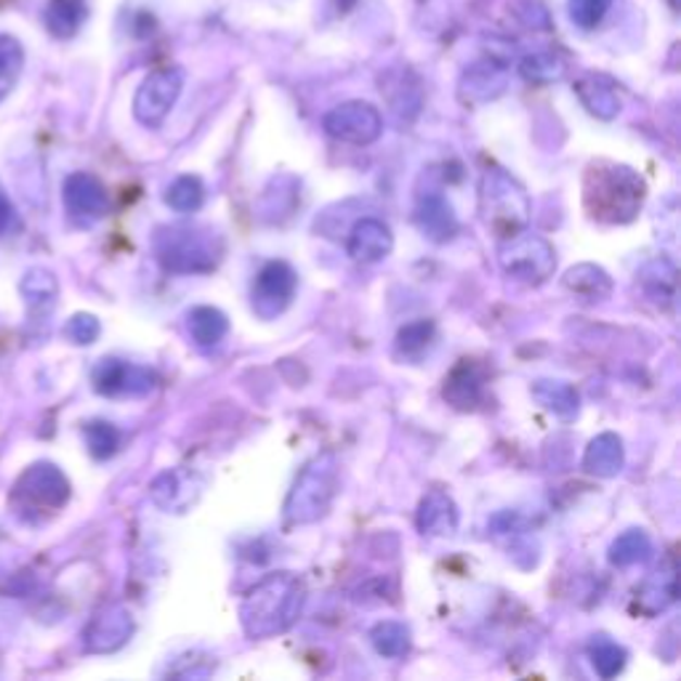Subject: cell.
Wrapping results in <instances>:
<instances>
[{"label": "cell", "instance_id": "obj_5", "mask_svg": "<svg viewBox=\"0 0 681 681\" xmlns=\"http://www.w3.org/2000/svg\"><path fill=\"white\" fill-rule=\"evenodd\" d=\"M155 256L166 272L203 274L219 264L221 240L200 229H160L155 237Z\"/></svg>", "mask_w": 681, "mask_h": 681}, {"label": "cell", "instance_id": "obj_9", "mask_svg": "<svg viewBox=\"0 0 681 681\" xmlns=\"http://www.w3.org/2000/svg\"><path fill=\"white\" fill-rule=\"evenodd\" d=\"M327 137L338 139V142L365 146L373 144L384 131V120L381 113L368 102H344L333 107L322 120Z\"/></svg>", "mask_w": 681, "mask_h": 681}, {"label": "cell", "instance_id": "obj_19", "mask_svg": "<svg viewBox=\"0 0 681 681\" xmlns=\"http://www.w3.org/2000/svg\"><path fill=\"white\" fill-rule=\"evenodd\" d=\"M415 224L426 234L432 243H448L458 234V219L453 214V205L448 203L439 192L421 197L415 208Z\"/></svg>", "mask_w": 681, "mask_h": 681}, {"label": "cell", "instance_id": "obj_36", "mask_svg": "<svg viewBox=\"0 0 681 681\" xmlns=\"http://www.w3.org/2000/svg\"><path fill=\"white\" fill-rule=\"evenodd\" d=\"M22 293L29 304H51L59 293V283L51 272L46 269H33L22 280Z\"/></svg>", "mask_w": 681, "mask_h": 681}, {"label": "cell", "instance_id": "obj_25", "mask_svg": "<svg viewBox=\"0 0 681 681\" xmlns=\"http://www.w3.org/2000/svg\"><path fill=\"white\" fill-rule=\"evenodd\" d=\"M532 399L543 404L549 413H554L562 421H575L580 410V397L573 386L565 381H538L532 384Z\"/></svg>", "mask_w": 681, "mask_h": 681}, {"label": "cell", "instance_id": "obj_11", "mask_svg": "<svg viewBox=\"0 0 681 681\" xmlns=\"http://www.w3.org/2000/svg\"><path fill=\"white\" fill-rule=\"evenodd\" d=\"M64 208H67L69 219L78 227L97 224L110 210L107 187L93 174L78 170V174L67 176V181H64Z\"/></svg>", "mask_w": 681, "mask_h": 681}, {"label": "cell", "instance_id": "obj_8", "mask_svg": "<svg viewBox=\"0 0 681 681\" xmlns=\"http://www.w3.org/2000/svg\"><path fill=\"white\" fill-rule=\"evenodd\" d=\"M69 483L54 463H35L14 485V501L25 509L56 511L67 503Z\"/></svg>", "mask_w": 681, "mask_h": 681}, {"label": "cell", "instance_id": "obj_38", "mask_svg": "<svg viewBox=\"0 0 681 681\" xmlns=\"http://www.w3.org/2000/svg\"><path fill=\"white\" fill-rule=\"evenodd\" d=\"M99 320L91 314H75L73 320L67 322V336L69 340H75V344L86 346V344H93V340L99 338Z\"/></svg>", "mask_w": 681, "mask_h": 681}, {"label": "cell", "instance_id": "obj_2", "mask_svg": "<svg viewBox=\"0 0 681 681\" xmlns=\"http://www.w3.org/2000/svg\"><path fill=\"white\" fill-rule=\"evenodd\" d=\"M647 187L637 170L615 163H596L586 170L583 203L602 224H631L644 205Z\"/></svg>", "mask_w": 681, "mask_h": 681}, {"label": "cell", "instance_id": "obj_12", "mask_svg": "<svg viewBox=\"0 0 681 681\" xmlns=\"http://www.w3.org/2000/svg\"><path fill=\"white\" fill-rule=\"evenodd\" d=\"M157 386L155 370L123 360H102L93 370V389L104 397H144Z\"/></svg>", "mask_w": 681, "mask_h": 681}, {"label": "cell", "instance_id": "obj_18", "mask_svg": "<svg viewBox=\"0 0 681 681\" xmlns=\"http://www.w3.org/2000/svg\"><path fill=\"white\" fill-rule=\"evenodd\" d=\"M506 67L496 59H485V62L472 64L466 75L461 78V97L466 102H490V99L501 97L506 88Z\"/></svg>", "mask_w": 681, "mask_h": 681}, {"label": "cell", "instance_id": "obj_22", "mask_svg": "<svg viewBox=\"0 0 681 681\" xmlns=\"http://www.w3.org/2000/svg\"><path fill=\"white\" fill-rule=\"evenodd\" d=\"M575 93L580 97L583 107L591 115H596L599 120H613L620 113L618 88L613 86V80L604 78V75H583L575 83Z\"/></svg>", "mask_w": 681, "mask_h": 681}, {"label": "cell", "instance_id": "obj_32", "mask_svg": "<svg viewBox=\"0 0 681 681\" xmlns=\"http://www.w3.org/2000/svg\"><path fill=\"white\" fill-rule=\"evenodd\" d=\"M22 67H25V51H22L20 40L11 35H0V102L14 91Z\"/></svg>", "mask_w": 681, "mask_h": 681}, {"label": "cell", "instance_id": "obj_30", "mask_svg": "<svg viewBox=\"0 0 681 681\" xmlns=\"http://www.w3.org/2000/svg\"><path fill=\"white\" fill-rule=\"evenodd\" d=\"M375 653L384 657H402L410 650V628L399 620H384L370 631Z\"/></svg>", "mask_w": 681, "mask_h": 681}, {"label": "cell", "instance_id": "obj_3", "mask_svg": "<svg viewBox=\"0 0 681 681\" xmlns=\"http://www.w3.org/2000/svg\"><path fill=\"white\" fill-rule=\"evenodd\" d=\"M479 210L487 229L501 240H511L530 224V197L525 187L501 168L487 170L479 184Z\"/></svg>", "mask_w": 681, "mask_h": 681}, {"label": "cell", "instance_id": "obj_33", "mask_svg": "<svg viewBox=\"0 0 681 681\" xmlns=\"http://www.w3.org/2000/svg\"><path fill=\"white\" fill-rule=\"evenodd\" d=\"M589 657H591V663H594V671L602 679L618 677V673L626 668V660H628L626 650L607 637H599L596 642H591Z\"/></svg>", "mask_w": 681, "mask_h": 681}, {"label": "cell", "instance_id": "obj_6", "mask_svg": "<svg viewBox=\"0 0 681 681\" xmlns=\"http://www.w3.org/2000/svg\"><path fill=\"white\" fill-rule=\"evenodd\" d=\"M498 258H501V269L506 272V278L522 285H543L556 269L554 248L543 237L527 232L503 240Z\"/></svg>", "mask_w": 681, "mask_h": 681}, {"label": "cell", "instance_id": "obj_27", "mask_svg": "<svg viewBox=\"0 0 681 681\" xmlns=\"http://www.w3.org/2000/svg\"><path fill=\"white\" fill-rule=\"evenodd\" d=\"M642 285L653 301L671 307L673 298H677V269L666 258H657L642 269Z\"/></svg>", "mask_w": 681, "mask_h": 681}, {"label": "cell", "instance_id": "obj_39", "mask_svg": "<svg viewBox=\"0 0 681 681\" xmlns=\"http://www.w3.org/2000/svg\"><path fill=\"white\" fill-rule=\"evenodd\" d=\"M522 3H525L527 9H519V5L514 3L516 9L514 14L519 16L527 27H549V11H545V5L540 3V0H522Z\"/></svg>", "mask_w": 681, "mask_h": 681}, {"label": "cell", "instance_id": "obj_24", "mask_svg": "<svg viewBox=\"0 0 681 681\" xmlns=\"http://www.w3.org/2000/svg\"><path fill=\"white\" fill-rule=\"evenodd\" d=\"M187 327H190V338L197 349L210 351L227 338L229 320L224 312L214 307H195L187 317Z\"/></svg>", "mask_w": 681, "mask_h": 681}, {"label": "cell", "instance_id": "obj_7", "mask_svg": "<svg viewBox=\"0 0 681 681\" xmlns=\"http://www.w3.org/2000/svg\"><path fill=\"white\" fill-rule=\"evenodd\" d=\"M181 88H184V73L176 67L157 69L139 86L137 99H133V115L146 128L163 126V120L170 115L174 104L179 102Z\"/></svg>", "mask_w": 681, "mask_h": 681}, {"label": "cell", "instance_id": "obj_17", "mask_svg": "<svg viewBox=\"0 0 681 681\" xmlns=\"http://www.w3.org/2000/svg\"><path fill=\"white\" fill-rule=\"evenodd\" d=\"M415 525H419L421 536H428V538L453 536V532L458 530V509H455L453 498H450L445 490L426 492L424 501H421V506H419Z\"/></svg>", "mask_w": 681, "mask_h": 681}, {"label": "cell", "instance_id": "obj_34", "mask_svg": "<svg viewBox=\"0 0 681 681\" xmlns=\"http://www.w3.org/2000/svg\"><path fill=\"white\" fill-rule=\"evenodd\" d=\"M83 437L91 455L99 458V461H107V458H113L117 453V448H120V432H117L113 424H107V421H93V424H88L83 428Z\"/></svg>", "mask_w": 681, "mask_h": 681}, {"label": "cell", "instance_id": "obj_26", "mask_svg": "<svg viewBox=\"0 0 681 681\" xmlns=\"http://www.w3.org/2000/svg\"><path fill=\"white\" fill-rule=\"evenodd\" d=\"M88 16L86 0H51L46 9V27L56 38H73Z\"/></svg>", "mask_w": 681, "mask_h": 681}, {"label": "cell", "instance_id": "obj_23", "mask_svg": "<svg viewBox=\"0 0 681 681\" xmlns=\"http://www.w3.org/2000/svg\"><path fill=\"white\" fill-rule=\"evenodd\" d=\"M562 285H565L575 298H580V301L586 304L604 301V298H609V293H613V280H609V274L604 272L602 267H596V264H578V267H573L565 274V280H562Z\"/></svg>", "mask_w": 681, "mask_h": 681}, {"label": "cell", "instance_id": "obj_1", "mask_svg": "<svg viewBox=\"0 0 681 681\" xmlns=\"http://www.w3.org/2000/svg\"><path fill=\"white\" fill-rule=\"evenodd\" d=\"M307 589L304 580L293 573L267 575L261 583L248 591L240 607L245 633L250 639H272L291 631L301 618Z\"/></svg>", "mask_w": 681, "mask_h": 681}, {"label": "cell", "instance_id": "obj_20", "mask_svg": "<svg viewBox=\"0 0 681 681\" xmlns=\"http://www.w3.org/2000/svg\"><path fill=\"white\" fill-rule=\"evenodd\" d=\"M679 596V583H677V567L668 565L666 569H657L655 575H650L642 586L637 589V599H633V609H639L642 615H660L663 609L671 607Z\"/></svg>", "mask_w": 681, "mask_h": 681}, {"label": "cell", "instance_id": "obj_10", "mask_svg": "<svg viewBox=\"0 0 681 681\" xmlns=\"http://www.w3.org/2000/svg\"><path fill=\"white\" fill-rule=\"evenodd\" d=\"M298 278L293 272L291 264L285 261H269L267 267L258 272L254 280V291H250V304H254V312L261 320H274L278 314H283L291 307L293 296H296Z\"/></svg>", "mask_w": 681, "mask_h": 681}, {"label": "cell", "instance_id": "obj_13", "mask_svg": "<svg viewBox=\"0 0 681 681\" xmlns=\"http://www.w3.org/2000/svg\"><path fill=\"white\" fill-rule=\"evenodd\" d=\"M200 492H203V479L190 468H168L157 474L155 483L150 485L152 501L168 514H184L190 506H195Z\"/></svg>", "mask_w": 681, "mask_h": 681}, {"label": "cell", "instance_id": "obj_16", "mask_svg": "<svg viewBox=\"0 0 681 681\" xmlns=\"http://www.w3.org/2000/svg\"><path fill=\"white\" fill-rule=\"evenodd\" d=\"M485 384H487L485 368L472 360H461L453 370H450L448 378H445L442 397L448 399V404H453L455 410H474L485 399Z\"/></svg>", "mask_w": 681, "mask_h": 681}, {"label": "cell", "instance_id": "obj_21", "mask_svg": "<svg viewBox=\"0 0 681 681\" xmlns=\"http://www.w3.org/2000/svg\"><path fill=\"white\" fill-rule=\"evenodd\" d=\"M626 466V450H624V439L613 432L599 434L589 442L583 455V468L594 477L602 479H613L624 472Z\"/></svg>", "mask_w": 681, "mask_h": 681}, {"label": "cell", "instance_id": "obj_40", "mask_svg": "<svg viewBox=\"0 0 681 681\" xmlns=\"http://www.w3.org/2000/svg\"><path fill=\"white\" fill-rule=\"evenodd\" d=\"M14 227H16L14 203H11L9 195L3 192V187H0V234H9Z\"/></svg>", "mask_w": 681, "mask_h": 681}, {"label": "cell", "instance_id": "obj_4", "mask_svg": "<svg viewBox=\"0 0 681 681\" xmlns=\"http://www.w3.org/2000/svg\"><path fill=\"white\" fill-rule=\"evenodd\" d=\"M338 492V458L333 453L314 455L287 492L285 519L287 525H312L322 519L333 506Z\"/></svg>", "mask_w": 681, "mask_h": 681}, {"label": "cell", "instance_id": "obj_37", "mask_svg": "<svg viewBox=\"0 0 681 681\" xmlns=\"http://www.w3.org/2000/svg\"><path fill=\"white\" fill-rule=\"evenodd\" d=\"M615 0H569V20L575 22L580 29H594L599 22L604 20V14L609 11Z\"/></svg>", "mask_w": 681, "mask_h": 681}, {"label": "cell", "instance_id": "obj_31", "mask_svg": "<svg viewBox=\"0 0 681 681\" xmlns=\"http://www.w3.org/2000/svg\"><path fill=\"white\" fill-rule=\"evenodd\" d=\"M203 200H205L203 181L190 174L170 181V187L166 192L168 208H174L176 214H195V210H200V205H203Z\"/></svg>", "mask_w": 681, "mask_h": 681}, {"label": "cell", "instance_id": "obj_29", "mask_svg": "<svg viewBox=\"0 0 681 681\" xmlns=\"http://www.w3.org/2000/svg\"><path fill=\"white\" fill-rule=\"evenodd\" d=\"M567 73V64L556 51H538V54H527L519 62V75L532 83H551L560 80Z\"/></svg>", "mask_w": 681, "mask_h": 681}, {"label": "cell", "instance_id": "obj_35", "mask_svg": "<svg viewBox=\"0 0 681 681\" xmlns=\"http://www.w3.org/2000/svg\"><path fill=\"white\" fill-rule=\"evenodd\" d=\"M434 340V322L432 320H415L408 322L402 331L397 333V349L402 355H421L428 344Z\"/></svg>", "mask_w": 681, "mask_h": 681}, {"label": "cell", "instance_id": "obj_14", "mask_svg": "<svg viewBox=\"0 0 681 681\" xmlns=\"http://www.w3.org/2000/svg\"><path fill=\"white\" fill-rule=\"evenodd\" d=\"M133 633V618L128 609L123 607H104L83 631L86 653L93 655H110L117 653L123 644L131 639Z\"/></svg>", "mask_w": 681, "mask_h": 681}, {"label": "cell", "instance_id": "obj_28", "mask_svg": "<svg viewBox=\"0 0 681 681\" xmlns=\"http://www.w3.org/2000/svg\"><path fill=\"white\" fill-rule=\"evenodd\" d=\"M650 556H653V540L644 530H626L609 545V562L618 567L642 565Z\"/></svg>", "mask_w": 681, "mask_h": 681}, {"label": "cell", "instance_id": "obj_15", "mask_svg": "<svg viewBox=\"0 0 681 681\" xmlns=\"http://www.w3.org/2000/svg\"><path fill=\"white\" fill-rule=\"evenodd\" d=\"M395 248V234L381 219L365 216L351 227L349 240H346V250L357 264H378Z\"/></svg>", "mask_w": 681, "mask_h": 681}]
</instances>
